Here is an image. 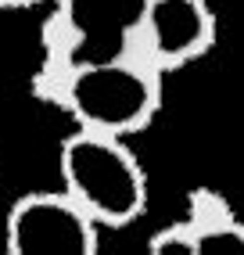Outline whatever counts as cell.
Segmentation results:
<instances>
[{"label":"cell","mask_w":244,"mask_h":255,"mask_svg":"<svg viewBox=\"0 0 244 255\" xmlns=\"http://www.w3.org/2000/svg\"><path fill=\"white\" fill-rule=\"evenodd\" d=\"M61 191L104 230H122L147 212V173L126 137L72 129L58 151Z\"/></svg>","instance_id":"7a4b0ae2"},{"label":"cell","mask_w":244,"mask_h":255,"mask_svg":"<svg viewBox=\"0 0 244 255\" xmlns=\"http://www.w3.org/2000/svg\"><path fill=\"white\" fill-rule=\"evenodd\" d=\"M147 252H151V255H198L194 234H190L187 219H176V223L154 230V234L147 237Z\"/></svg>","instance_id":"52a82bcc"},{"label":"cell","mask_w":244,"mask_h":255,"mask_svg":"<svg viewBox=\"0 0 244 255\" xmlns=\"http://www.w3.org/2000/svg\"><path fill=\"white\" fill-rule=\"evenodd\" d=\"M216 43V11L208 0H147L133 54L162 76L205 58Z\"/></svg>","instance_id":"5b68a950"},{"label":"cell","mask_w":244,"mask_h":255,"mask_svg":"<svg viewBox=\"0 0 244 255\" xmlns=\"http://www.w3.org/2000/svg\"><path fill=\"white\" fill-rule=\"evenodd\" d=\"M162 72L140 54H122L112 61H90L72 69L36 65L32 94L43 105L61 108L76 129L133 137L154 123L162 108Z\"/></svg>","instance_id":"6da1fadb"},{"label":"cell","mask_w":244,"mask_h":255,"mask_svg":"<svg viewBox=\"0 0 244 255\" xmlns=\"http://www.w3.org/2000/svg\"><path fill=\"white\" fill-rule=\"evenodd\" d=\"M40 4H50V0H0L4 11H29V7H40Z\"/></svg>","instance_id":"ba28073f"},{"label":"cell","mask_w":244,"mask_h":255,"mask_svg":"<svg viewBox=\"0 0 244 255\" xmlns=\"http://www.w3.org/2000/svg\"><path fill=\"white\" fill-rule=\"evenodd\" d=\"M147 0H50L40 32L43 69H72L133 54Z\"/></svg>","instance_id":"3957f363"},{"label":"cell","mask_w":244,"mask_h":255,"mask_svg":"<svg viewBox=\"0 0 244 255\" xmlns=\"http://www.w3.org/2000/svg\"><path fill=\"white\" fill-rule=\"evenodd\" d=\"M7 255H97L101 227L72 194L29 191L4 216Z\"/></svg>","instance_id":"277c9868"},{"label":"cell","mask_w":244,"mask_h":255,"mask_svg":"<svg viewBox=\"0 0 244 255\" xmlns=\"http://www.w3.org/2000/svg\"><path fill=\"white\" fill-rule=\"evenodd\" d=\"M183 219L194 234L198 255H244V219L219 191H190Z\"/></svg>","instance_id":"8992f818"}]
</instances>
